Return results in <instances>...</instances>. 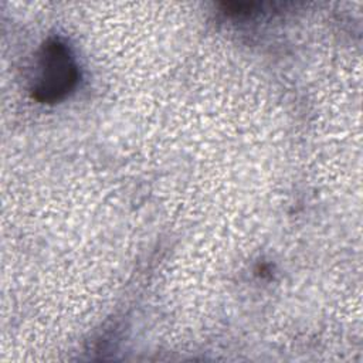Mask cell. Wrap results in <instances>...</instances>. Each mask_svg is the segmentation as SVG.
<instances>
[{
  "instance_id": "obj_1",
  "label": "cell",
  "mask_w": 363,
  "mask_h": 363,
  "mask_svg": "<svg viewBox=\"0 0 363 363\" xmlns=\"http://www.w3.org/2000/svg\"><path fill=\"white\" fill-rule=\"evenodd\" d=\"M79 69L69 47L61 40L47 41L38 55L33 95L43 104L64 99L78 84Z\"/></svg>"
}]
</instances>
